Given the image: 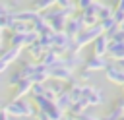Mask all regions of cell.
Returning a JSON list of instances; mask_svg holds the SVG:
<instances>
[{
    "mask_svg": "<svg viewBox=\"0 0 124 120\" xmlns=\"http://www.w3.org/2000/svg\"><path fill=\"white\" fill-rule=\"evenodd\" d=\"M2 108H4L10 116H14V118H35V114H37V106H35L31 101H27L25 97H21V99H12V101H8Z\"/></svg>",
    "mask_w": 124,
    "mask_h": 120,
    "instance_id": "obj_1",
    "label": "cell"
},
{
    "mask_svg": "<svg viewBox=\"0 0 124 120\" xmlns=\"http://www.w3.org/2000/svg\"><path fill=\"white\" fill-rule=\"evenodd\" d=\"M105 31H103V27H101V23H95V25H91V27H85L78 37H74V46H76V50H79L81 52V48L83 46H87V45H91L99 35H103Z\"/></svg>",
    "mask_w": 124,
    "mask_h": 120,
    "instance_id": "obj_2",
    "label": "cell"
},
{
    "mask_svg": "<svg viewBox=\"0 0 124 120\" xmlns=\"http://www.w3.org/2000/svg\"><path fill=\"white\" fill-rule=\"evenodd\" d=\"M83 97L87 99L89 106H101L105 103V93L99 87H93L89 83H83Z\"/></svg>",
    "mask_w": 124,
    "mask_h": 120,
    "instance_id": "obj_3",
    "label": "cell"
},
{
    "mask_svg": "<svg viewBox=\"0 0 124 120\" xmlns=\"http://www.w3.org/2000/svg\"><path fill=\"white\" fill-rule=\"evenodd\" d=\"M48 75H50V79L64 81V83H70V81L76 79V77H74V70H70V68H66V66H62V64H56V66L48 68Z\"/></svg>",
    "mask_w": 124,
    "mask_h": 120,
    "instance_id": "obj_4",
    "label": "cell"
},
{
    "mask_svg": "<svg viewBox=\"0 0 124 120\" xmlns=\"http://www.w3.org/2000/svg\"><path fill=\"white\" fill-rule=\"evenodd\" d=\"M108 64H110V60H108L107 56H97V54H91L89 58H85L83 68H85V70H89V72H105Z\"/></svg>",
    "mask_w": 124,
    "mask_h": 120,
    "instance_id": "obj_5",
    "label": "cell"
},
{
    "mask_svg": "<svg viewBox=\"0 0 124 120\" xmlns=\"http://www.w3.org/2000/svg\"><path fill=\"white\" fill-rule=\"evenodd\" d=\"M105 77H107V81H110L114 85H122L124 83V68H120L116 62H110L105 70Z\"/></svg>",
    "mask_w": 124,
    "mask_h": 120,
    "instance_id": "obj_6",
    "label": "cell"
},
{
    "mask_svg": "<svg viewBox=\"0 0 124 120\" xmlns=\"http://www.w3.org/2000/svg\"><path fill=\"white\" fill-rule=\"evenodd\" d=\"M85 29V25H83V21H81V17H79V14L78 15H72V17H68L66 19V25H64V31L74 39V37H78L81 31Z\"/></svg>",
    "mask_w": 124,
    "mask_h": 120,
    "instance_id": "obj_7",
    "label": "cell"
},
{
    "mask_svg": "<svg viewBox=\"0 0 124 120\" xmlns=\"http://www.w3.org/2000/svg\"><path fill=\"white\" fill-rule=\"evenodd\" d=\"M91 45H93V54H97V56H107V52H108V45H110V39L103 33V35H99Z\"/></svg>",
    "mask_w": 124,
    "mask_h": 120,
    "instance_id": "obj_8",
    "label": "cell"
},
{
    "mask_svg": "<svg viewBox=\"0 0 124 120\" xmlns=\"http://www.w3.org/2000/svg\"><path fill=\"white\" fill-rule=\"evenodd\" d=\"M107 56H108V58H110L112 62L124 60V43H116V41H110Z\"/></svg>",
    "mask_w": 124,
    "mask_h": 120,
    "instance_id": "obj_9",
    "label": "cell"
},
{
    "mask_svg": "<svg viewBox=\"0 0 124 120\" xmlns=\"http://www.w3.org/2000/svg\"><path fill=\"white\" fill-rule=\"evenodd\" d=\"M31 79L29 77H25V79H21L16 87H12L14 89V95H12V99H21V97H25V95H29V91H31Z\"/></svg>",
    "mask_w": 124,
    "mask_h": 120,
    "instance_id": "obj_10",
    "label": "cell"
},
{
    "mask_svg": "<svg viewBox=\"0 0 124 120\" xmlns=\"http://www.w3.org/2000/svg\"><path fill=\"white\" fill-rule=\"evenodd\" d=\"M87 108H89V103H87L85 97H81V99H78V101H72V105H70V108H68L66 114H70V116H79V114L85 112Z\"/></svg>",
    "mask_w": 124,
    "mask_h": 120,
    "instance_id": "obj_11",
    "label": "cell"
},
{
    "mask_svg": "<svg viewBox=\"0 0 124 120\" xmlns=\"http://www.w3.org/2000/svg\"><path fill=\"white\" fill-rule=\"evenodd\" d=\"M41 15V12H37V10H19V12H14V19H17V21H27V23H33L37 17Z\"/></svg>",
    "mask_w": 124,
    "mask_h": 120,
    "instance_id": "obj_12",
    "label": "cell"
},
{
    "mask_svg": "<svg viewBox=\"0 0 124 120\" xmlns=\"http://www.w3.org/2000/svg\"><path fill=\"white\" fill-rule=\"evenodd\" d=\"M54 103H56V106H58L60 110L68 112V108H70V105H72V97H70V91H68V89H64L62 93H58V95H56V99H54Z\"/></svg>",
    "mask_w": 124,
    "mask_h": 120,
    "instance_id": "obj_13",
    "label": "cell"
},
{
    "mask_svg": "<svg viewBox=\"0 0 124 120\" xmlns=\"http://www.w3.org/2000/svg\"><path fill=\"white\" fill-rule=\"evenodd\" d=\"M21 50H23V48H19V46H10L8 50H2V52H0V58H2L6 64H12V62H16V60L21 56Z\"/></svg>",
    "mask_w": 124,
    "mask_h": 120,
    "instance_id": "obj_14",
    "label": "cell"
},
{
    "mask_svg": "<svg viewBox=\"0 0 124 120\" xmlns=\"http://www.w3.org/2000/svg\"><path fill=\"white\" fill-rule=\"evenodd\" d=\"M27 50H29V54H31V58L39 62V60H41V56L45 54V50H46V48H45V46H43V45L39 43V39H37L35 43H31V45H27Z\"/></svg>",
    "mask_w": 124,
    "mask_h": 120,
    "instance_id": "obj_15",
    "label": "cell"
},
{
    "mask_svg": "<svg viewBox=\"0 0 124 120\" xmlns=\"http://www.w3.org/2000/svg\"><path fill=\"white\" fill-rule=\"evenodd\" d=\"M112 12H114V6L99 2V12H97V15H99V21H101V19H107V17H112Z\"/></svg>",
    "mask_w": 124,
    "mask_h": 120,
    "instance_id": "obj_16",
    "label": "cell"
},
{
    "mask_svg": "<svg viewBox=\"0 0 124 120\" xmlns=\"http://www.w3.org/2000/svg\"><path fill=\"white\" fill-rule=\"evenodd\" d=\"M79 17H81V21H83V25H85V27H91V25L99 23V15H97V14H89V12H79Z\"/></svg>",
    "mask_w": 124,
    "mask_h": 120,
    "instance_id": "obj_17",
    "label": "cell"
},
{
    "mask_svg": "<svg viewBox=\"0 0 124 120\" xmlns=\"http://www.w3.org/2000/svg\"><path fill=\"white\" fill-rule=\"evenodd\" d=\"M52 6H56V0H35L33 2V10H37V12H45Z\"/></svg>",
    "mask_w": 124,
    "mask_h": 120,
    "instance_id": "obj_18",
    "label": "cell"
},
{
    "mask_svg": "<svg viewBox=\"0 0 124 120\" xmlns=\"http://www.w3.org/2000/svg\"><path fill=\"white\" fill-rule=\"evenodd\" d=\"M10 46H19V48H23V46H25V33H12V37H10Z\"/></svg>",
    "mask_w": 124,
    "mask_h": 120,
    "instance_id": "obj_19",
    "label": "cell"
},
{
    "mask_svg": "<svg viewBox=\"0 0 124 120\" xmlns=\"http://www.w3.org/2000/svg\"><path fill=\"white\" fill-rule=\"evenodd\" d=\"M122 114H124V110H122L120 106H116V105H114V106H112L105 116H101V120H118Z\"/></svg>",
    "mask_w": 124,
    "mask_h": 120,
    "instance_id": "obj_20",
    "label": "cell"
},
{
    "mask_svg": "<svg viewBox=\"0 0 124 120\" xmlns=\"http://www.w3.org/2000/svg\"><path fill=\"white\" fill-rule=\"evenodd\" d=\"M46 89H50L54 95H58V93H62L66 87H64V81H56V79H50V81H46Z\"/></svg>",
    "mask_w": 124,
    "mask_h": 120,
    "instance_id": "obj_21",
    "label": "cell"
},
{
    "mask_svg": "<svg viewBox=\"0 0 124 120\" xmlns=\"http://www.w3.org/2000/svg\"><path fill=\"white\" fill-rule=\"evenodd\" d=\"M45 91H46V83H31L29 95H31V97H37V95H43Z\"/></svg>",
    "mask_w": 124,
    "mask_h": 120,
    "instance_id": "obj_22",
    "label": "cell"
},
{
    "mask_svg": "<svg viewBox=\"0 0 124 120\" xmlns=\"http://www.w3.org/2000/svg\"><path fill=\"white\" fill-rule=\"evenodd\" d=\"M99 23H101V27H103V31H105V33H107V31H110L112 27H116V25H118V23L114 21V17H107V19H101Z\"/></svg>",
    "mask_w": 124,
    "mask_h": 120,
    "instance_id": "obj_23",
    "label": "cell"
},
{
    "mask_svg": "<svg viewBox=\"0 0 124 120\" xmlns=\"http://www.w3.org/2000/svg\"><path fill=\"white\" fill-rule=\"evenodd\" d=\"M91 75H93V72H89V70H81L79 74H78V81H81V83H85V81H89L91 79Z\"/></svg>",
    "mask_w": 124,
    "mask_h": 120,
    "instance_id": "obj_24",
    "label": "cell"
},
{
    "mask_svg": "<svg viewBox=\"0 0 124 120\" xmlns=\"http://www.w3.org/2000/svg\"><path fill=\"white\" fill-rule=\"evenodd\" d=\"M74 118H76V120H101L99 116H95V114H91V112H87V110L81 112L79 116H74Z\"/></svg>",
    "mask_w": 124,
    "mask_h": 120,
    "instance_id": "obj_25",
    "label": "cell"
},
{
    "mask_svg": "<svg viewBox=\"0 0 124 120\" xmlns=\"http://www.w3.org/2000/svg\"><path fill=\"white\" fill-rule=\"evenodd\" d=\"M76 2V6H78V10L81 12V10H85L87 6H91L93 2H97V0H74Z\"/></svg>",
    "mask_w": 124,
    "mask_h": 120,
    "instance_id": "obj_26",
    "label": "cell"
},
{
    "mask_svg": "<svg viewBox=\"0 0 124 120\" xmlns=\"http://www.w3.org/2000/svg\"><path fill=\"white\" fill-rule=\"evenodd\" d=\"M112 17H114V21H116V23H122V21H124V10H118V8H114V12H112Z\"/></svg>",
    "mask_w": 124,
    "mask_h": 120,
    "instance_id": "obj_27",
    "label": "cell"
},
{
    "mask_svg": "<svg viewBox=\"0 0 124 120\" xmlns=\"http://www.w3.org/2000/svg\"><path fill=\"white\" fill-rule=\"evenodd\" d=\"M110 41H116V43H124V31L118 27V29H116V33L110 37Z\"/></svg>",
    "mask_w": 124,
    "mask_h": 120,
    "instance_id": "obj_28",
    "label": "cell"
},
{
    "mask_svg": "<svg viewBox=\"0 0 124 120\" xmlns=\"http://www.w3.org/2000/svg\"><path fill=\"white\" fill-rule=\"evenodd\" d=\"M56 6L58 8H72V6H76V2L74 0H56Z\"/></svg>",
    "mask_w": 124,
    "mask_h": 120,
    "instance_id": "obj_29",
    "label": "cell"
},
{
    "mask_svg": "<svg viewBox=\"0 0 124 120\" xmlns=\"http://www.w3.org/2000/svg\"><path fill=\"white\" fill-rule=\"evenodd\" d=\"M8 66H10V64H6V62L0 58V74H2V72H6V70H8Z\"/></svg>",
    "mask_w": 124,
    "mask_h": 120,
    "instance_id": "obj_30",
    "label": "cell"
},
{
    "mask_svg": "<svg viewBox=\"0 0 124 120\" xmlns=\"http://www.w3.org/2000/svg\"><path fill=\"white\" fill-rule=\"evenodd\" d=\"M114 8H118V10H124V0H116Z\"/></svg>",
    "mask_w": 124,
    "mask_h": 120,
    "instance_id": "obj_31",
    "label": "cell"
},
{
    "mask_svg": "<svg viewBox=\"0 0 124 120\" xmlns=\"http://www.w3.org/2000/svg\"><path fill=\"white\" fill-rule=\"evenodd\" d=\"M118 27H120V29L124 31V21H122V23H118Z\"/></svg>",
    "mask_w": 124,
    "mask_h": 120,
    "instance_id": "obj_32",
    "label": "cell"
},
{
    "mask_svg": "<svg viewBox=\"0 0 124 120\" xmlns=\"http://www.w3.org/2000/svg\"><path fill=\"white\" fill-rule=\"evenodd\" d=\"M19 2H21V0H12V4H19Z\"/></svg>",
    "mask_w": 124,
    "mask_h": 120,
    "instance_id": "obj_33",
    "label": "cell"
},
{
    "mask_svg": "<svg viewBox=\"0 0 124 120\" xmlns=\"http://www.w3.org/2000/svg\"><path fill=\"white\" fill-rule=\"evenodd\" d=\"M118 120H124V114H122V116H120V118H118Z\"/></svg>",
    "mask_w": 124,
    "mask_h": 120,
    "instance_id": "obj_34",
    "label": "cell"
},
{
    "mask_svg": "<svg viewBox=\"0 0 124 120\" xmlns=\"http://www.w3.org/2000/svg\"><path fill=\"white\" fill-rule=\"evenodd\" d=\"M0 41H2V29H0Z\"/></svg>",
    "mask_w": 124,
    "mask_h": 120,
    "instance_id": "obj_35",
    "label": "cell"
},
{
    "mask_svg": "<svg viewBox=\"0 0 124 120\" xmlns=\"http://www.w3.org/2000/svg\"><path fill=\"white\" fill-rule=\"evenodd\" d=\"M120 87H122V91H124V83H122V85H120Z\"/></svg>",
    "mask_w": 124,
    "mask_h": 120,
    "instance_id": "obj_36",
    "label": "cell"
},
{
    "mask_svg": "<svg viewBox=\"0 0 124 120\" xmlns=\"http://www.w3.org/2000/svg\"><path fill=\"white\" fill-rule=\"evenodd\" d=\"M74 120H76V118H74Z\"/></svg>",
    "mask_w": 124,
    "mask_h": 120,
    "instance_id": "obj_37",
    "label": "cell"
}]
</instances>
